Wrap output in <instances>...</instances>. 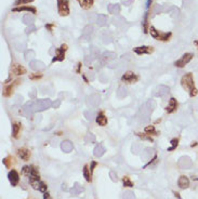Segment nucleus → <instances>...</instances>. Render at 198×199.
Instances as JSON below:
<instances>
[{"instance_id": "b1692460", "label": "nucleus", "mask_w": 198, "mask_h": 199, "mask_svg": "<svg viewBox=\"0 0 198 199\" xmlns=\"http://www.w3.org/2000/svg\"><path fill=\"white\" fill-rule=\"evenodd\" d=\"M168 93H169V88L165 87V85H160L159 88H158V90H157L156 96H165Z\"/></svg>"}, {"instance_id": "9b49d317", "label": "nucleus", "mask_w": 198, "mask_h": 199, "mask_svg": "<svg viewBox=\"0 0 198 199\" xmlns=\"http://www.w3.org/2000/svg\"><path fill=\"white\" fill-rule=\"evenodd\" d=\"M13 12H23V11H27V12H31L33 14H36L37 10L35 7H27V5H21V7H16V8L12 9Z\"/></svg>"}, {"instance_id": "473e14b6", "label": "nucleus", "mask_w": 198, "mask_h": 199, "mask_svg": "<svg viewBox=\"0 0 198 199\" xmlns=\"http://www.w3.org/2000/svg\"><path fill=\"white\" fill-rule=\"evenodd\" d=\"M145 105H146V107L149 109V111H153L155 107H156V102H155L154 100H148V101L145 103Z\"/></svg>"}, {"instance_id": "4468645a", "label": "nucleus", "mask_w": 198, "mask_h": 199, "mask_svg": "<svg viewBox=\"0 0 198 199\" xmlns=\"http://www.w3.org/2000/svg\"><path fill=\"white\" fill-rule=\"evenodd\" d=\"M122 81H125V82H134V81H136L138 80V77H136L135 75H134L133 72H126L124 76H122Z\"/></svg>"}, {"instance_id": "1a4fd4ad", "label": "nucleus", "mask_w": 198, "mask_h": 199, "mask_svg": "<svg viewBox=\"0 0 198 199\" xmlns=\"http://www.w3.org/2000/svg\"><path fill=\"white\" fill-rule=\"evenodd\" d=\"M87 104L90 107H96L100 104V96L98 94H92V95L88 96L87 98Z\"/></svg>"}, {"instance_id": "2eb2a0df", "label": "nucleus", "mask_w": 198, "mask_h": 199, "mask_svg": "<svg viewBox=\"0 0 198 199\" xmlns=\"http://www.w3.org/2000/svg\"><path fill=\"white\" fill-rule=\"evenodd\" d=\"M177 108V100H175L174 98H171L169 101V104H168L167 106V113H169V114H171V113H173V111H175Z\"/></svg>"}, {"instance_id": "9d476101", "label": "nucleus", "mask_w": 198, "mask_h": 199, "mask_svg": "<svg viewBox=\"0 0 198 199\" xmlns=\"http://www.w3.org/2000/svg\"><path fill=\"white\" fill-rule=\"evenodd\" d=\"M8 178L10 183L12 184V186H16L18 185V181H20V176H18V173L15 170H11L8 174Z\"/></svg>"}, {"instance_id": "de8ad7c7", "label": "nucleus", "mask_w": 198, "mask_h": 199, "mask_svg": "<svg viewBox=\"0 0 198 199\" xmlns=\"http://www.w3.org/2000/svg\"><path fill=\"white\" fill-rule=\"evenodd\" d=\"M42 77V74H33V75L29 76L31 79H40Z\"/></svg>"}, {"instance_id": "f03ea898", "label": "nucleus", "mask_w": 198, "mask_h": 199, "mask_svg": "<svg viewBox=\"0 0 198 199\" xmlns=\"http://www.w3.org/2000/svg\"><path fill=\"white\" fill-rule=\"evenodd\" d=\"M149 33H151V36L154 39H157V40H161V41H167L169 40V38L171 37V33H161V31L157 30L155 27L151 26L149 27Z\"/></svg>"}, {"instance_id": "393cba45", "label": "nucleus", "mask_w": 198, "mask_h": 199, "mask_svg": "<svg viewBox=\"0 0 198 199\" xmlns=\"http://www.w3.org/2000/svg\"><path fill=\"white\" fill-rule=\"evenodd\" d=\"M80 3V7L83 9H90L93 5V0H78Z\"/></svg>"}, {"instance_id": "a18cd8bd", "label": "nucleus", "mask_w": 198, "mask_h": 199, "mask_svg": "<svg viewBox=\"0 0 198 199\" xmlns=\"http://www.w3.org/2000/svg\"><path fill=\"white\" fill-rule=\"evenodd\" d=\"M34 0H16L15 5H26V3L33 2Z\"/></svg>"}, {"instance_id": "6ab92c4d", "label": "nucleus", "mask_w": 198, "mask_h": 199, "mask_svg": "<svg viewBox=\"0 0 198 199\" xmlns=\"http://www.w3.org/2000/svg\"><path fill=\"white\" fill-rule=\"evenodd\" d=\"M93 33V26L92 25H88L86 26L85 28H83V36H81V38L80 39H85V38H90L91 34Z\"/></svg>"}, {"instance_id": "c9c22d12", "label": "nucleus", "mask_w": 198, "mask_h": 199, "mask_svg": "<svg viewBox=\"0 0 198 199\" xmlns=\"http://www.w3.org/2000/svg\"><path fill=\"white\" fill-rule=\"evenodd\" d=\"M115 57V54L114 53H111V52H106L103 54V61L106 62V61H109V59H113Z\"/></svg>"}, {"instance_id": "a19ab883", "label": "nucleus", "mask_w": 198, "mask_h": 199, "mask_svg": "<svg viewBox=\"0 0 198 199\" xmlns=\"http://www.w3.org/2000/svg\"><path fill=\"white\" fill-rule=\"evenodd\" d=\"M35 56V53H34V51H31V50H29V51H27L25 53V59H27V61H31V59Z\"/></svg>"}, {"instance_id": "5701e85b", "label": "nucleus", "mask_w": 198, "mask_h": 199, "mask_svg": "<svg viewBox=\"0 0 198 199\" xmlns=\"http://www.w3.org/2000/svg\"><path fill=\"white\" fill-rule=\"evenodd\" d=\"M20 82L18 80L15 81V83L14 85H7L5 89H3V95L5 96H10L11 94L13 93V88H14V85H18V83Z\"/></svg>"}, {"instance_id": "7c9ffc66", "label": "nucleus", "mask_w": 198, "mask_h": 199, "mask_svg": "<svg viewBox=\"0 0 198 199\" xmlns=\"http://www.w3.org/2000/svg\"><path fill=\"white\" fill-rule=\"evenodd\" d=\"M83 191V188L81 186H80L78 183H75V185L73 186V188L70 189V193H72L73 195H78L79 193H81V191Z\"/></svg>"}, {"instance_id": "3c124183", "label": "nucleus", "mask_w": 198, "mask_h": 199, "mask_svg": "<svg viewBox=\"0 0 198 199\" xmlns=\"http://www.w3.org/2000/svg\"><path fill=\"white\" fill-rule=\"evenodd\" d=\"M2 162L5 163L7 168H9V167H10V163H9V158H5V159L2 160Z\"/></svg>"}, {"instance_id": "a878e982", "label": "nucleus", "mask_w": 198, "mask_h": 199, "mask_svg": "<svg viewBox=\"0 0 198 199\" xmlns=\"http://www.w3.org/2000/svg\"><path fill=\"white\" fill-rule=\"evenodd\" d=\"M96 23L99 26H105L107 24V16L104 15V14H100L96 18Z\"/></svg>"}, {"instance_id": "e433bc0d", "label": "nucleus", "mask_w": 198, "mask_h": 199, "mask_svg": "<svg viewBox=\"0 0 198 199\" xmlns=\"http://www.w3.org/2000/svg\"><path fill=\"white\" fill-rule=\"evenodd\" d=\"M83 175H85V178L87 182H91V178H90V173H89V169H88V165H85L83 168Z\"/></svg>"}, {"instance_id": "6e6d98bb", "label": "nucleus", "mask_w": 198, "mask_h": 199, "mask_svg": "<svg viewBox=\"0 0 198 199\" xmlns=\"http://www.w3.org/2000/svg\"><path fill=\"white\" fill-rule=\"evenodd\" d=\"M95 165H96V162H94V161H93V162H92V165H91V170H90V171H91V172H92V170H93V168H94Z\"/></svg>"}, {"instance_id": "5fc2aeb1", "label": "nucleus", "mask_w": 198, "mask_h": 199, "mask_svg": "<svg viewBox=\"0 0 198 199\" xmlns=\"http://www.w3.org/2000/svg\"><path fill=\"white\" fill-rule=\"evenodd\" d=\"M153 0H147V5H146V8H149V5H151V3H152Z\"/></svg>"}, {"instance_id": "6e6552de", "label": "nucleus", "mask_w": 198, "mask_h": 199, "mask_svg": "<svg viewBox=\"0 0 198 199\" xmlns=\"http://www.w3.org/2000/svg\"><path fill=\"white\" fill-rule=\"evenodd\" d=\"M133 51L135 52L136 54H151L153 51H154V48L153 47H147V46H142V47H136L133 49Z\"/></svg>"}, {"instance_id": "f8f14e48", "label": "nucleus", "mask_w": 198, "mask_h": 199, "mask_svg": "<svg viewBox=\"0 0 198 199\" xmlns=\"http://www.w3.org/2000/svg\"><path fill=\"white\" fill-rule=\"evenodd\" d=\"M29 66H31V69L37 70V72L46 68V65H44L41 61H31V62H29Z\"/></svg>"}, {"instance_id": "c03bdc74", "label": "nucleus", "mask_w": 198, "mask_h": 199, "mask_svg": "<svg viewBox=\"0 0 198 199\" xmlns=\"http://www.w3.org/2000/svg\"><path fill=\"white\" fill-rule=\"evenodd\" d=\"M38 191H42V193H46L47 191V185L44 183V182H40V184H39V189Z\"/></svg>"}, {"instance_id": "412c9836", "label": "nucleus", "mask_w": 198, "mask_h": 199, "mask_svg": "<svg viewBox=\"0 0 198 199\" xmlns=\"http://www.w3.org/2000/svg\"><path fill=\"white\" fill-rule=\"evenodd\" d=\"M61 148L64 152H70L73 150V143L70 141H64L61 144Z\"/></svg>"}, {"instance_id": "aec40b11", "label": "nucleus", "mask_w": 198, "mask_h": 199, "mask_svg": "<svg viewBox=\"0 0 198 199\" xmlns=\"http://www.w3.org/2000/svg\"><path fill=\"white\" fill-rule=\"evenodd\" d=\"M23 109L27 115H33L34 113H35V109H34V102L33 101L27 102V103L24 105Z\"/></svg>"}, {"instance_id": "58836bf2", "label": "nucleus", "mask_w": 198, "mask_h": 199, "mask_svg": "<svg viewBox=\"0 0 198 199\" xmlns=\"http://www.w3.org/2000/svg\"><path fill=\"white\" fill-rule=\"evenodd\" d=\"M145 132L146 133H148V134H157V132L156 130H155V127L154 126H148V127L145 128Z\"/></svg>"}, {"instance_id": "ea45409f", "label": "nucleus", "mask_w": 198, "mask_h": 199, "mask_svg": "<svg viewBox=\"0 0 198 199\" xmlns=\"http://www.w3.org/2000/svg\"><path fill=\"white\" fill-rule=\"evenodd\" d=\"M31 171H33V167H29V165H25V167L23 168V173L27 176L31 175Z\"/></svg>"}, {"instance_id": "72a5a7b5", "label": "nucleus", "mask_w": 198, "mask_h": 199, "mask_svg": "<svg viewBox=\"0 0 198 199\" xmlns=\"http://www.w3.org/2000/svg\"><path fill=\"white\" fill-rule=\"evenodd\" d=\"M85 141H86L87 143H93V142H95V136H94V134H92L91 132L87 133V134H86V136H85Z\"/></svg>"}, {"instance_id": "79ce46f5", "label": "nucleus", "mask_w": 198, "mask_h": 199, "mask_svg": "<svg viewBox=\"0 0 198 199\" xmlns=\"http://www.w3.org/2000/svg\"><path fill=\"white\" fill-rule=\"evenodd\" d=\"M124 185L125 186H128V187H132L133 186V183L130 181V178L128 176H125L124 178Z\"/></svg>"}, {"instance_id": "f3484780", "label": "nucleus", "mask_w": 198, "mask_h": 199, "mask_svg": "<svg viewBox=\"0 0 198 199\" xmlns=\"http://www.w3.org/2000/svg\"><path fill=\"white\" fill-rule=\"evenodd\" d=\"M105 152H106V149L103 146V144H99L95 146L94 150H93V154H94L95 157H102Z\"/></svg>"}, {"instance_id": "4c0bfd02", "label": "nucleus", "mask_w": 198, "mask_h": 199, "mask_svg": "<svg viewBox=\"0 0 198 199\" xmlns=\"http://www.w3.org/2000/svg\"><path fill=\"white\" fill-rule=\"evenodd\" d=\"M122 198L124 199H135V196H134V194L132 193V191H125V194H124V196H122Z\"/></svg>"}, {"instance_id": "4d7b16f0", "label": "nucleus", "mask_w": 198, "mask_h": 199, "mask_svg": "<svg viewBox=\"0 0 198 199\" xmlns=\"http://www.w3.org/2000/svg\"><path fill=\"white\" fill-rule=\"evenodd\" d=\"M52 26H53V25H51V24H50V25H46V27H47L48 29H49L50 31H51V30H52Z\"/></svg>"}, {"instance_id": "a211bd4d", "label": "nucleus", "mask_w": 198, "mask_h": 199, "mask_svg": "<svg viewBox=\"0 0 198 199\" xmlns=\"http://www.w3.org/2000/svg\"><path fill=\"white\" fill-rule=\"evenodd\" d=\"M18 156L25 161L28 160L29 157H31V152H29L28 149H26V148H20V149L18 150Z\"/></svg>"}, {"instance_id": "39448f33", "label": "nucleus", "mask_w": 198, "mask_h": 199, "mask_svg": "<svg viewBox=\"0 0 198 199\" xmlns=\"http://www.w3.org/2000/svg\"><path fill=\"white\" fill-rule=\"evenodd\" d=\"M152 111H149L146 107V105H142L141 108L139 111V114H138V119H139L140 122H147L149 120V117H151Z\"/></svg>"}, {"instance_id": "13d9d810", "label": "nucleus", "mask_w": 198, "mask_h": 199, "mask_svg": "<svg viewBox=\"0 0 198 199\" xmlns=\"http://www.w3.org/2000/svg\"><path fill=\"white\" fill-rule=\"evenodd\" d=\"M195 46L197 47V49H198V40H196V41H195Z\"/></svg>"}, {"instance_id": "cd10ccee", "label": "nucleus", "mask_w": 198, "mask_h": 199, "mask_svg": "<svg viewBox=\"0 0 198 199\" xmlns=\"http://www.w3.org/2000/svg\"><path fill=\"white\" fill-rule=\"evenodd\" d=\"M23 23L24 24H26V25H28V26H31V25H33L34 24V21H35V18H34L33 15H29V14H26V15H24L23 16Z\"/></svg>"}, {"instance_id": "bb28decb", "label": "nucleus", "mask_w": 198, "mask_h": 199, "mask_svg": "<svg viewBox=\"0 0 198 199\" xmlns=\"http://www.w3.org/2000/svg\"><path fill=\"white\" fill-rule=\"evenodd\" d=\"M127 95H128V91H127L126 87H124V85L119 87L118 90H117V96H118L119 98H124L125 96H127Z\"/></svg>"}, {"instance_id": "423d86ee", "label": "nucleus", "mask_w": 198, "mask_h": 199, "mask_svg": "<svg viewBox=\"0 0 198 199\" xmlns=\"http://www.w3.org/2000/svg\"><path fill=\"white\" fill-rule=\"evenodd\" d=\"M194 57V54L193 53H185V54H183L182 57L180 59H177V62L174 63V66L175 67H179V68H182L184 67L186 64L192 61V59Z\"/></svg>"}, {"instance_id": "8fccbe9b", "label": "nucleus", "mask_w": 198, "mask_h": 199, "mask_svg": "<svg viewBox=\"0 0 198 199\" xmlns=\"http://www.w3.org/2000/svg\"><path fill=\"white\" fill-rule=\"evenodd\" d=\"M60 105H61V101H60V100H57V101H55L53 104H52V106H53L54 108H59Z\"/></svg>"}, {"instance_id": "603ef678", "label": "nucleus", "mask_w": 198, "mask_h": 199, "mask_svg": "<svg viewBox=\"0 0 198 199\" xmlns=\"http://www.w3.org/2000/svg\"><path fill=\"white\" fill-rule=\"evenodd\" d=\"M109 174H111V176H112V180H113V181H117V175H116V174L114 173L113 171H112V172H111V173H109Z\"/></svg>"}, {"instance_id": "f257e3e1", "label": "nucleus", "mask_w": 198, "mask_h": 199, "mask_svg": "<svg viewBox=\"0 0 198 199\" xmlns=\"http://www.w3.org/2000/svg\"><path fill=\"white\" fill-rule=\"evenodd\" d=\"M52 101L50 98H42V100H37L34 102V109L36 111H42L44 109L50 108L52 106Z\"/></svg>"}, {"instance_id": "09e8293b", "label": "nucleus", "mask_w": 198, "mask_h": 199, "mask_svg": "<svg viewBox=\"0 0 198 199\" xmlns=\"http://www.w3.org/2000/svg\"><path fill=\"white\" fill-rule=\"evenodd\" d=\"M197 93H198L197 89H196V88H194L193 90H192V91H190V96H192V98H194V96H196V95H197Z\"/></svg>"}, {"instance_id": "2f4dec72", "label": "nucleus", "mask_w": 198, "mask_h": 199, "mask_svg": "<svg viewBox=\"0 0 198 199\" xmlns=\"http://www.w3.org/2000/svg\"><path fill=\"white\" fill-rule=\"evenodd\" d=\"M20 130H21V126L18 124H13L12 126V134L14 137H18V132H20Z\"/></svg>"}, {"instance_id": "c756f323", "label": "nucleus", "mask_w": 198, "mask_h": 199, "mask_svg": "<svg viewBox=\"0 0 198 199\" xmlns=\"http://www.w3.org/2000/svg\"><path fill=\"white\" fill-rule=\"evenodd\" d=\"M98 115H96V113H95L94 111H85V117L87 120H89V121H92L93 119H94V117H96Z\"/></svg>"}, {"instance_id": "7ed1b4c3", "label": "nucleus", "mask_w": 198, "mask_h": 199, "mask_svg": "<svg viewBox=\"0 0 198 199\" xmlns=\"http://www.w3.org/2000/svg\"><path fill=\"white\" fill-rule=\"evenodd\" d=\"M181 85L186 91L190 92V91L193 90L195 88V85H194V79H193V75L188 72V74H185V75L182 77V80H181Z\"/></svg>"}, {"instance_id": "37998d69", "label": "nucleus", "mask_w": 198, "mask_h": 199, "mask_svg": "<svg viewBox=\"0 0 198 199\" xmlns=\"http://www.w3.org/2000/svg\"><path fill=\"white\" fill-rule=\"evenodd\" d=\"M171 144H172V146H171V147L170 148H168V150H173V149H175V147H177V144H179V140H177V139H173L172 141H171Z\"/></svg>"}, {"instance_id": "864d4df0", "label": "nucleus", "mask_w": 198, "mask_h": 199, "mask_svg": "<svg viewBox=\"0 0 198 199\" xmlns=\"http://www.w3.org/2000/svg\"><path fill=\"white\" fill-rule=\"evenodd\" d=\"M44 199H49V198H50L49 193H46V194H44Z\"/></svg>"}, {"instance_id": "49530a36", "label": "nucleus", "mask_w": 198, "mask_h": 199, "mask_svg": "<svg viewBox=\"0 0 198 199\" xmlns=\"http://www.w3.org/2000/svg\"><path fill=\"white\" fill-rule=\"evenodd\" d=\"M35 30H36V27H35L34 25H31V26H28V27L26 28V34H27V35L31 34V33H33V31H35Z\"/></svg>"}, {"instance_id": "c85d7f7f", "label": "nucleus", "mask_w": 198, "mask_h": 199, "mask_svg": "<svg viewBox=\"0 0 198 199\" xmlns=\"http://www.w3.org/2000/svg\"><path fill=\"white\" fill-rule=\"evenodd\" d=\"M107 10L112 14H118L120 11V7H119V5H109L107 7Z\"/></svg>"}, {"instance_id": "dca6fc26", "label": "nucleus", "mask_w": 198, "mask_h": 199, "mask_svg": "<svg viewBox=\"0 0 198 199\" xmlns=\"http://www.w3.org/2000/svg\"><path fill=\"white\" fill-rule=\"evenodd\" d=\"M177 185H179V187L182 189H185L187 188L188 186H190V180H188L186 176L182 175L180 176V178H179V181H177Z\"/></svg>"}, {"instance_id": "20e7f679", "label": "nucleus", "mask_w": 198, "mask_h": 199, "mask_svg": "<svg viewBox=\"0 0 198 199\" xmlns=\"http://www.w3.org/2000/svg\"><path fill=\"white\" fill-rule=\"evenodd\" d=\"M68 0H57V11L61 16H67L70 14Z\"/></svg>"}, {"instance_id": "4be33fe9", "label": "nucleus", "mask_w": 198, "mask_h": 199, "mask_svg": "<svg viewBox=\"0 0 198 199\" xmlns=\"http://www.w3.org/2000/svg\"><path fill=\"white\" fill-rule=\"evenodd\" d=\"M96 122L99 124V126H102V127H104V126L107 124V118L104 116L103 113H100V114L96 116Z\"/></svg>"}, {"instance_id": "ddd939ff", "label": "nucleus", "mask_w": 198, "mask_h": 199, "mask_svg": "<svg viewBox=\"0 0 198 199\" xmlns=\"http://www.w3.org/2000/svg\"><path fill=\"white\" fill-rule=\"evenodd\" d=\"M12 72L16 76L24 75V74H26V69H25V67H23V66L20 64H13Z\"/></svg>"}, {"instance_id": "f704fd0d", "label": "nucleus", "mask_w": 198, "mask_h": 199, "mask_svg": "<svg viewBox=\"0 0 198 199\" xmlns=\"http://www.w3.org/2000/svg\"><path fill=\"white\" fill-rule=\"evenodd\" d=\"M147 18H148V12H145L144 20H143V27H144V33H147L149 30L148 28V21H147Z\"/></svg>"}, {"instance_id": "0eeeda50", "label": "nucleus", "mask_w": 198, "mask_h": 199, "mask_svg": "<svg viewBox=\"0 0 198 199\" xmlns=\"http://www.w3.org/2000/svg\"><path fill=\"white\" fill-rule=\"evenodd\" d=\"M67 50V46L66 44H62V47L60 48V49H57L55 50V56L53 57V59H52V62H57V61H63L65 57V51Z\"/></svg>"}]
</instances>
